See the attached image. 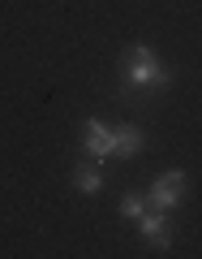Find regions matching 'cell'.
Here are the masks:
<instances>
[{
  "label": "cell",
  "mask_w": 202,
  "mask_h": 259,
  "mask_svg": "<svg viewBox=\"0 0 202 259\" xmlns=\"http://www.w3.org/2000/svg\"><path fill=\"white\" fill-rule=\"evenodd\" d=\"M82 134H86L82 147H86V156H91V160H112V156H116V130H112V125H103V121L91 117L82 125Z\"/></svg>",
  "instance_id": "3957f363"
},
{
  "label": "cell",
  "mask_w": 202,
  "mask_h": 259,
  "mask_svg": "<svg viewBox=\"0 0 202 259\" xmlns=\"http://www.w3.org/2000/svg\"><path fill=\"white\" fill-rule=\"evenodd\" d=\"M142 212H147V199H142V194H125V199H120V216H125V221H138Z\"/></svg>",
  "instance_id": "52a82bcc"
},
{
  "label": "cell",
  "mask_w": 202,
  "mask_h": 259,
  "mask_svg": "<svg viewBox=\"0 0 202 259\" xmlns=\"http://www.w3.org/2000/svg\"><path fill=\"white\" fill-rule=\"evenodd\" d=\"M120 78H125V87H138V91H164V87H172L168 65L159 61L147 44H133L125 52V61H120Z\"/></svg>",
  "instance_id": "6da1fadb"
},
{
  "label": "cell",
  "mask_w": 202,
  "mask_h": 259,
  "mask_svg": "<svg viewBox=\"0 0 202 259\" xmlns=\"http://www.w3.org/2000/svg\"><path fill=\"white\" fill-rule=\"evenodd\" d=\"M168 216H172V212H159V207L138 216V233H142L155 250H168V246H172V225H168Z\"/></svg>",
  "instance_id": "277c9868"
},
{
  "label": "cell",
  "mask_w": 202,
  "mask_h": 259,
  "mask_svg": "<svg viewBox=\"0 0 202 259\" xmlns=\"http://www.w3.org/2000/svg\"><path fill=\"white\" fill-rule=\"evenodd\" d=\"M74 186H78L82 194H99V190H103V168L78 164V168H74Z\"/></svg>",
  "instance_id": "8992f818"
},
{
  "label": "cell",
  "mask_w": 202,
  "mask_h": 259,
  "mask_svg": "<svg viewBox=\"0 0 202 259\" xmlns=\"http://www.w3.org/2000/svg\"><path fill=\"white\" fill-rule=\"evenodd\" d=\"M151 203H155L159 212H176V207L185 203V173H181V168L155 177V186H151Z\"/></svg>",
  "instance_id": "7a4b0ae2"
},
{
  "label": "cell",
  "mask_w": 202,
  "mask_h": 259,
  "mask_svg": "<svg viewBox=\"0 0 202 259\" xmlns=\"http://www.w3.org/2000/svg\"><path fill=\"white\" fill-rule=\"evenodd\" d=\"M142 143H147V139H142L138 125H116V156L120 160H133L142 151Z\"/></svg>",
  "instance_id": "5b68a950"
}]
</instances>
